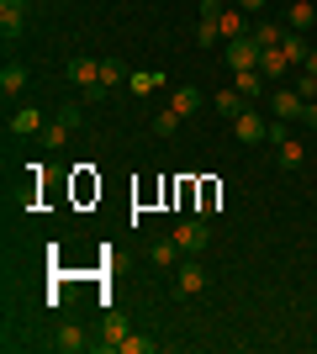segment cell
Returning <instances> with one entry per match:
<instances>
[{
  "label": "cell",
  "mask_w": 317,
  "mask_h": 354,
  "mask_svg": "<svg viewBox=\"0 0 317 354\" xmlns=\"http://www.w3.org/2000/svg\"><path fill=\"white\" fill-rule=\"evenodd\" d=\"M211 106H217V117H227V122L243 117V95H238V90H217V101H211Z\"/></svg>",
  "instance_id": "cell-14"
},
{
  "label": "cell",
  "mask_w": 317,
  "mask_h": 354,
  "mask_svg": "<svg viewBox=\"0 0 317 354\" xmlns=\"http://www.w3.org/2000/svg\"><path fill=\"white\" fill-rule=\"evenodd\" d=\"M280 37H286V27H275V21H259V27H254L259 48H280Z\"/></svg>",
  "instance_id": "cell-22"
},
{
  "label": "cell",
  "mask_w": 317,
  "mask_h": 354,
  "mask_svg": "<svg viewBox=\"0 0 317 354\" xmlns=\"http://www.w3.org/2000/svg\"><path fill=\"white\" fill-rule=\"evenodd\" d=\"M180 243H175V238H159V243H153V249H148V259H153V265H175V259H180Z\"/></svg>",
  "instance_id": "cell-18"
},
{
  "label": "cell",
  "mask_w": 317,
  "mask_h": 354,
  "mask_svg": "<svg viewBox=\"0 0 317 354\" xmlns=\"http://www.w3.org/2000/svg\"><path fill=\"white\" fill-rule=\"evenodd\" d=\"M222 16V0H201V21H217Z\"/></svg>",
  "instance_id": "cell-29"
},
{
  "label": "cell",
  "mask_w": 317,
  "mask_h": 354,
  "mask_svg": "<svg viewBox=\"0 0 317 354\" xmlns=\"http://www.w3.org/2000/svg\"><path fill=\"white\" fill-rule=\"evenodd\" d=\"M196 43H222V27H217V21H201V27H196Z\"/></svg>",
  "instance_id": "cell-27"
},
{
  "label": "cell",
  "mask_w": 317,
  "mask_h": 354,
  "mask_svg": "<svg viewBox=\"0 0 317 354\" xmlns=\"http://www.w3.org/2000/svg\"><path fill=\"white\" fill-rule=\"evenodd\" d=\"M233 90H238L243 101H254V95H265V74L259 69H233Z\"/></svg>",
  "instance_id": "cell-11"
},
{
  "label": "cell",
  "mask_w": 317,
  "mask_h": 354,
  "mask_svg": "<svg viewBox=\"0 0 317 354\" xmlns=\"http://www.w3.org/2000/svg\"><path fill=\"white\" fill-rule=\"evenodd\" d=\"M69 80H75V85L85 90L90 101H101V95H106V85H101V64H95V59H69Z\"/></svg>",
  "instance_id": "cell-1"
},
{
  "label": "cell",
  "mask_w": 317,
  "mask_h": 354,
  "mask_svg": "<svg viewBox=\"0 0 317 354\" xmlns=\"http://www.w3.org/2000/svg\"><path fill=\"white\" fill-rule=\"evenodd\" d=\"M21 32H27V0H0V37L21 43Z\"/></svg>",
  "instance_id": "cell-2"
},
{
  "label": "cell",
  "mask_w": 317,
  "mask_h": 354,
  "mask_svg": "<svg viewBox=\"0 0 317 354\" xmlns=\"http://www.w3.org/2000/svg\"><path fill=\"white\" fill-rule=\"evenodd\" d=\"M317 21V6H307V0H296V6H291V32H307Z\"/></svg>",
  "instance_id": "cell-21"
},
{
  "label": "cell",
  "mask_w": 317,
  "mask_h": 354,
  "mask_svg": "<svg viewBox=\"0 0 317 354\" xmlns=\"http://www.w3.org/2000/svg\"><path fill=\"white\" fill-rule=\"evenodd\" d=\"M0 90H6V95L27 90V64H6V69H0Z\"/></svg>",
  "instance_id": "cell-16"
},
{
  "label": "cell",
  "mask_w": 317,
  "mask_h": 354,
  "mask_svg": "<svg viewBox=\"0 0 317 354\" xmlns=\"http://www.w3.org/2000/svg\"><path fill=\"white\" fill-rule=\"evenodd\" d=\"M270 111H275L280 122H302V111H307V95H302V90H275Z\"/></svg>",
  "instance_id": "cell-4"
},
{
  "label": "cell",
  "mask_w": 317,
  "mask_h": 354,
  "mask_svg": "<svg viewBox=\"0 0 317 354\" xmlns=\"http://www.w3.org/2000/svg\"><path fill=\"white\" fill-rule=\"evenodd\" d=\"M259 53H265V48H259L254 37H233V43H227V64H233V69H259Z\"/></svg>",
  "instance_id": "cell-5"
},
{
  "label": "cell",
  "mask_w": 317,
  "mask_h": 354,
  "mask_svg": "<svg viewBox=\"0 0 317 354\" xmlns=\"http://www.w3.org/2000/svg\"><path fill=\"white\" fill-rule=\"evenodd\" d=\"M117 354H153V339H143V333H127Z\"/></svg>",
  "instance_id": "cell-25"
},
{
  "label": "cell",
  "mask_w": 317,
  "mask_h": 354,
  "mask_svg": "<svg viewBox=\"0 0 317 354\" xmlns=\"http://www.w3.org/2000/svg\"><path fill=\"white\" fill-rule=\"evenodd\" d=\"M127 333H133V323H127L122 312H111V317L101 323V339H95V349H122V339H127Z\"/></svg>",
  "instance_id": "cell-8"
},
{
  "label": "cell",
  "mask_w": 317,
  "mask_h": 354,
  "mask_svg": "<svg viewBox=\"0 0 317 354\" xmlns=\"http://www.w3.org/2000/svg\"><path fill=\"white\" fill-rule=\"evenodd\" d=\"M302 69H307V74H312V80H317V48H312V53H307V64H302Z\"/></svg>",
  "instance_id": "cell-32"
},
{
  "label": "cell",
  "mask_w": 317,
  "mask_h": 354,
  "mask_svg": "<svg viewBox=\"0 0 317 354\" xmlns=\"http://www.w3.org/2000/svg\"><path fill=\"white\" fill-rule=\"evenodd\" d=\"M238 11H265V0H238Z\"/></svg>",
  "instance_id": "cell-33"
},
{
  "label": "cell",
  "mask_w": 317,
  "mask_h": 354,
  "mask_svg": "<svg viewBox=\"0 0 317 354\" xmlns=\"http://www.w3.org/2000/svg\"><path fill=\"white\" fill-rule=\"evenodd\" d=\"M75 127H79V111H75V106H64L59 122H53V127H43V143H48V148H64Z\"/></svg>",
  "instance_id": "cell-6"
},
{
  "label": "cell",
  "mask_w": 317,
  "mask_h": 354,
  "mask_svg": "<svg viewBox=\"0 0 317 354\" xmlns=\"http://www.w3.org/2000/svg\"><path fill=\"white\" fill-rule=\"evenodd\" d=\"M206 222H201V217H191V222H180V227H175V243H180V249L185 254H201V249H206Z\"/></svg>",
  "instance_id": "cell-7"
},
{
  "label": "cell",
  "mask_w": 317,
  "mask_h": 354,
  "mask_svg": "<svg viewBox=\"0 0 317 354\" xmlns=\"http://www.w3.org/2000/svg\"><path fill=\"white\" fill-rule=\"evenodd\" d=\"M302 122H307V127H317V101H307V111H302Z\"/></svg>",
  "instance_id": "cell-31"
},
{
  "label": "cell",
  "mask_w": 317,
  "mask_h": 354,
  "mask_svg": "<svg viewBox=\"0 0 317 354\" xmlns=\"http://www.w3.org/2000/svg\"><path fill=\"white\" fill-rule=\"evenodd\" d=\"M37 127H43V111H32V106L11 117V133H37Z\"/></svg>",
  "instance_id": "cell-23"
},
{
  "label": "cell",
  "mask_w": 317,
  "mask_h": 354,
  "mask_svg": "<svg viewBox=\"0 0 317 354\" xmlns=\"http://www.w3.org/2000/svg\"><path fill=\"white\" fill-rule=\"evenodd\" d=\"M265 138H270V143H286V138H291V122H280V117H275V122H270V133H265Z\"/></svg>",
  "instance_id": "cell-28"
},
{
  "label": "cell",
  "mask_w": 317,
  "mask_h": 354,
  "mask_svg": "<svg viewBox=\"0 0 317 354\" xmlns=\"http://www.w3.org/2000/svg\"><path fill=\"white\" fill-rule=\"evenodd\" d=\"M127 80V69H122V59H101V85L111 90V85H122Z\"/></svg>",
  "instance_id": "cell-24"
},
{
  "label": "cell",
  "mask_w": 317,
  "mask_h": 354,
  "mask_svg": "<svg viewBox=\"0 0 317 354\" xmlns=\"http://www.w3.org/2000/svg\"><path fill=\"white\" fill-rule=\"evenodd\" d=\"M243 16H249V11H238V6L217 16V27H222V37H249V32H243Z\"/></svg>",
  "instance_id": "cell-19"
},
{
  "label": "cell",
  "mask_w": 317,
  "mask_h": 354,
  "mask_svg": "<svg viewBox=\"0 0 317 354\" xmlns=\"http://www.w3.org/2000/svg\"><path fill=\"white\" fill-rule=\"evenodd\" d=\"M53 344H59L64 354H79V349H85V344H90V339H85V328H75V323H64L59 333H53Z\"/></svg>",
  "instance_id": "cell-13"
},
{
  "label": "cell",
  "mask_w": 317,
  "mask_h": 354,
  "mask_svg": "<svg viewBox=\"0 0 317 354\" xmlns=\"http://www.w3.org/2000/svg\"><path fill=\"white\" fill-rule=\"evenodd\" d=\"M159 85H164V80H159V74H148V69H143V74H127V90H133V95H153Z\"/></svg>",
  "instance_id": "cell-20"
},
{
  "label": "cell",
  "mask_w": 317,
  "mask_h": 354,
  "mask_svg": "<svg viewBox=\"0 0 317 354\" xmlns=\"http://www.w3.org/2000/svg\"><path fill=\"white\" fill-rule=\"evenodd\" d=\"M296 90H302L307 101H317V80H312V74H307V80H302V85H296Z\"/></svg>",
  "instance_id": "cell-30"
},
{
  "label": "cell",
  "mask_w": 317,
  "mask_h": 354,
  "mask_svg": "<svg viewBox=\"0 0 317 354\" xmlns=\"http://www.w3.org/2000/svg\"><path fill=\"white\" fill-rule=\"evenodd\" d=\"M206 281H211L206 270H201L196 259H185L180 275H175V296H201V291H206Z\"/></svg>",
  "instance_id": "cell-3"
},
{
  "label": "cell",
  "mask_w": 317,
  "mask_h": 354,
  "mask_svg": "<svg viewBox=\"0 0 317 354\" xmlns=\"http://www.w3.org/2000/svg\"><path fill=\"white\" fill-rule=\"evenodd\" d=\"M286 69H296V64H291L280 48H265V53H259V74H265V80H280Z\"/></svg>",
  "instance_id": "cell-12"
},
{
  "label": "cell",
  "mask_w": 317,
  "mask_h": 354,
  "mask_svg": "<svg viewBox=\"0 0 317 354\" xmlns=\"http://www.w3.org/2000/svg\"><path fill=\"white\" fill-rule=\"evenodd\" d=\"M233 133H238V143H265V133H270V127H265V117H254V111H243L238 122H233Z\"/></svg>",
  "instance_id": "cell-9"
},
{
  "label": "cell",
  "mask_w": 317,
  "mask_h": 354,
  "mask_svg": "<svg viewBox=\"0 0 317 354\" xmlns=\"http://www.w3.org/2000/svg\"><path fill=\"white\" fill-rule=\"evenodd\" d=\"M275 159H280V169H296V164L307 159V148L296 143V138H286V143H275Z\"/></svg>",
  "instance_id": "cell-17"
},
{
  "label": "cell",
  "mask_w": 317,
  "mask_h": 354,
  "mask_svg": "<svg viewBox=\"0 0 317 354\" xmlns=\"http://www.w3.org/2000/svg\"><path fill=\"white\" fill-rule=\"evenodd\" d=\"M201 106H206V95H201L196 85H180V90H175V101H169V111H180V117H196Z\"/></svg>",
  "instance_id": "cell-10"
},
{
  "label": "cell",
  "mask_w": 317,
  "mask_h": 354,
  "mask_svg": "<svg viewBox=\"0 0 317 354\" xmlns=\"http://www.w3.org/2000/svg\"><path fill=\"white\" fill-rule=\"evenodd\" d=\"M180 111H159V117H153V133H159V138H169V133H175V127H180Z\"/></svg>",
  "instance_id": "cell-26"
},
{
  "label": "cell",
  "mask_w": 317,
  "mask_h": 354,
  "mask_svg": "<svg viewBox=\"0 0 317 354\" xmlns=\"http://www.w3.org/2000/svg\"><path fill=\"white\" fill-rule=\"evenodd\" d=\"M280 53H286V59L296 64V69H302V64H307V53H312V48H307V37H302V32H286V37H280Z\"/></svg>",
  "instance_id": "cell-15"
}]
</instances>
